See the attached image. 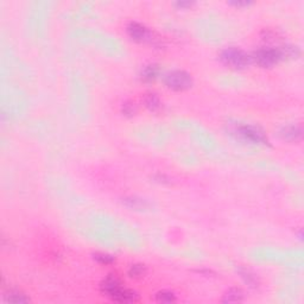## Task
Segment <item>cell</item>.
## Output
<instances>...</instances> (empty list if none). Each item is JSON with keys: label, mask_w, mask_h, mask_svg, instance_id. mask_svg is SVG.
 I'll list each match as a JSON object with an SVG mask.
<instances>
[{"label": "cell", "mask_w": 304, "mask_h": 304, "mask_svg": "<svg viewBox=\"0 0 304 304\" xmlns=\"http://www.w3.org/2000/svg\"><path fill=\"white\" fill-rule=\"evenodd\" d=\"M301 56V50L294 45L263 46L251 53L252 63L260 68H272L285 60H296Z\"/></svg>", "instance_id": "1"}, {"label": "cell", "mask_w": 304, "mask_h": 304, "mask_svg": "<svg viewBox=\"0 0 304 304\" xmlns=\"http://www.w3.org/2000/svg\"><path fill=\"white\" fill-rule=\"evenodd\" d=\"M160 75H162V69H160L159 64L149 63L142 68L139 77L144 84H152L160 77Z\"/></svg>", "instance_id": "8"}, {"label": "cell", "mask_w": 304, "mask_h": 304, "mask_svg": "<svg viewBox=\"0 0 304 304\" xmlns=\"http://www.w3.org/2000/svg\"><path fill=\"white\" fill-rule=\"evenodd\" d=\"M146 272H148L146 266L144 265V264H139V263L131 265L127 270L128 277L133 278V280H141V278L145 276Z\"/></svg>", "instance_id": "13"}, {"label": "cell", "mask_w": 304, "mask_h": 304, "mask_svg": "<svg viewBox=\"0 0 304 304\" xmlns=\"http://www.w3.org/2000/svg\"><path fill=\"white\" fill-rule=\"evenodd\" d=\"M194 5V3H190V2H177L175 3V6H177L178 9L183 10V9H189V7H191Z\"/></svg>", "instance_id": "18"}, {"label": "cell", "mask_w": 304, "mask_h": 304, "mask_svg": "<svg viewBox=\"0 0 304 304\" xmlns=\"http://www.w3.org/2000/svg\"><path fill=\"white\" fill-rule=\"evenodd\" d=\"M278 135L282 141L285 142H298L302 139L303 130L301 125H287L280 128Z\"/></svg>", "instance_id": "7"}, {"label": "cell", "mask_w": 304, "mask_h": 304, "mask_svg": "<svg viewBox=\"0 0 304 304\" xmlns=\"http://www.w3.org/2000/svg\"><path fill=\"white\" fill-rule=\"evenodd\" d=\"M93 259L95 260L96 263L101 264V265H109V264H113L116 262V258L112 255H108V253L105 252H96L93 255Z\"/></svg>", "instance_id": "15"}, {"label": "cell", "mask_w": 304, "mask_h": 304, "mask_svg": "<svg viewBox=\"0 0 304 304\" xmlns=\"http://www.w3.org/2000/svg\"><path fill=\"white\" fill-rule=\"evenodd\" d=\"M100 291L110 301L118 303H135L139 301L137 292L132 289L125 288L123 282L113 274L103 278V281L100 283Z\"/></svg>", "instance_id": "3"}, {"label": "cell", "mask_w": 304, "mask_h": 304, "mask_svg": "<svg viewBox=\"0 0 304 304\" xmlns=\"http://www.w3.org/2000/svg\"><path fill=\"white\" fill-rule=\"evenodd\" d=\"M162 81L168 89L174 92L188 91L194 85L191 75L188 71L181 69L168 71L162 76Z\"/></svg>", "instance_id": "5"}, {"label": "cell", "mask_w": 304, "mask_h": 304, "mask_svg": "<svg viewBox=\"0 0 304 304\" xmlns=\"http://www.w3.org/2000/svg\"><path fill=\"white\" fill-rule=\"evenodd\" d=\"M227 133L235 141L250 145H267L269 139L265 132L257 125L246 123H230L227 124Z\"/></svg>", "instance_id": "2"}, {"label": "cell", "mask_w": 304, "mask_h": 304, "mask_svg": "<svg viewBox=\"0 0 304 304\" xmlns=\"http://www.w3.org/2000/svg\"><path fill=\"white\" fill-rule=\"evenodd\" d=\"M123 205L128 209L135 210V212H146L151 208V203L148 200L138 198V196H127L123 199Z\"/></svg>", "instance_id": "9"}, {"label": "cell", "mask_w": 304, "mask_h": 304, "mask_svg": "<svg viewBox=\"0 0 304 304\" xmlns=\"http://www.w3.org/2000/svg\"><path fill=\"white\" fill-rule=\"evenodd\" d=\"M138 107L133 101H125L123 105H121V113H123V116L127 118H132L135 116Z\"/></svg>", "instance_id": "16"}, {"label": "cell", "mask_w": 304, "mask_h": 304, "mask_svg": "<svg viewBox=\"0 0 304 304\" xmlns=\"http://www.w3.org/2000/svg\"><path fill=\"white\" fill-rule=\"evenodd\" d=\"M238 272H239V274H240V277L242 278V281H244L245 283L248 285V287L257 288L259 285L258 277H257V274L253 273L250 269H246V267H239Z\"/></svg>", "instance_id": "12"}, {"label": "cell", "mask_w": 304, "mask_h": 304, "mask_svg": "<svg viewBox=\"0 0 304 304\" xmlns=\"http://www.w3.org/2000/svg\"><path fill=\"white\" fill-rule=\"evenodd\" d=\"M155 301L157 303H174L177 301V297L173 291L160 290L155 294Z\"/></svg>", "instance_id": "14"}, {"label": "cell", "mask_w": 304, "mask_h": 304, "mask_svg": "<svg viewBox=\"0 0 304 304\" xmlns=\"http://www.w3.org/2000/svg\"><path fill=\"white\" fill-rule=\"evenodd\" d=\"M6 301L11 303H26L30 301V298H29L26 295L21 294L19 291H13L11 292L10 295H7Z\"/></svg>", "instance_id": "17"}, {"label": "cell", "mask_w": 304, "mask_h": 304, "mask_svg": "<svg viewBox=\"0 0 304 304\" xmlns=\"http://www.w3.org/2000/svg\"><path fill=\"white\" fill-rule=\"evenodd\" d=\"M143 103H144L145 108L150 110L151 113H158L163 108L162 100L158 96V94L155 92H149L143 96Z\"/></svg>", "instance_id": "10"}, {"label": "cell", "mask_w": 304, "mask_h": 304, "mask_svg": "<svg viewBox=\"0 0 304 304\" xmlns=\"http://www.w3.org/2000/svg\"><path fill=\"white\" fill-rule=\"evenodd\" d=\"M126 32L133 42L145 43L152 41V32L144 24L138 21H131L126 26Z\"/></svg>", "instance_id": "6"}, {"label": "cell", "mask_w": 304, "mask_h": 304, "mask_svg": "<svg viewBox=\"0 0 304 304\" xmlns=\"http://www.w3.org/2000/svg\"><path fill=\"white\" fill-rule=\"evenodd\" d=\"M230 4H231V5L235 6V7H245V6L251 5V3H250V2H232Z\"/></svg>", "instance_id": "19"}, {"label": "cell", "mask_w": 304, "mask_h": 304, "mask_svg": "<svg viewBox=\"0 0 304 304\" xmlns=\"http://www.w3.org/2000/svg\"><path fill=\"white\" fill-rule=\"evenodd\" d=\"M220 62L225 67L233 70H244L252 64L251 53L246 52L245 50L237 46H230L224 49L219 55Z\"/></svg>", "instance_id": "4"}, {"label": "cell", "mask_w": 304, "mask_h": 304, "mask_svg": "<svg viewBox=\"0 0 304 304\" xmlns=\"http://www.w3.org/2000/svg\"><path fill=\"white\" fill-rule=\"evenodd\" d=\"M244 298L245 294L240 288H231L230 290L226 291L221 301L224 303H239L244 301Z\"/></svg>", "instance_id": "11"}]
</instances>
